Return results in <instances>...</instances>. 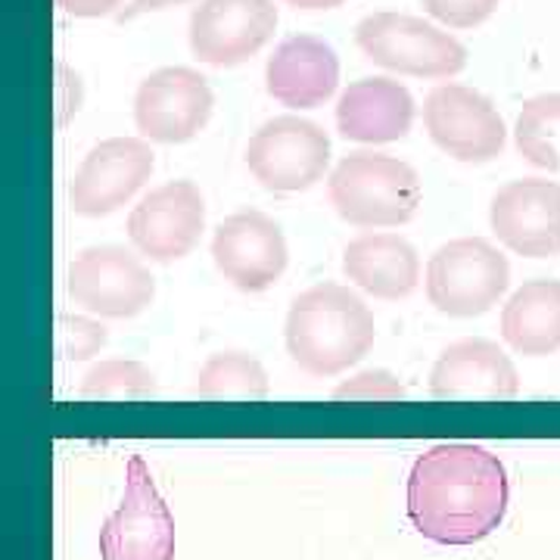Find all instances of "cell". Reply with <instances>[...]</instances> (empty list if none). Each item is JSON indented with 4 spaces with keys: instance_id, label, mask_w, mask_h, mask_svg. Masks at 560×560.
<instances>
[{
    "instance_id": "obj_22",
    "label": "cell",
    "mask_w": 560,
    "mask_h": 560,
    "mask_svg": "<svg viewBox=\"0 0 560 560\" xmlns=\"http://www.w3.org/2000/svg\"><path fill=\"white\" fill-rule=\"evenodd\" d=\"M514 143L529 165L560 172V94H539L523 103Z\"/></svg>"
},
{
    "instance_id": "obj_11",
    "label": "cell",
    "mask_w": 560,
    "mask_h": 560,
    "mask_svg": "<svg viewBox=\"0 0 560 560\" xmlns=\"http://www.w3.org/2000/svg\"><path fill=\"white\" fill-rule=\"evenodd\" d=\"M215 94L206 75L190 66L150 72L135 94V125L150 143H187L212 119Z\"/></svg>"
},
{
    "instance_id": "obj_20",
    "label": "cell",
    "mask_w": 560,
    "mask_h": 560,
    "mask_svg": "<svg viewBox=\"0 0 560 560\" xmlns=\"http://www.w3.org/2000/svg\"><path fill=\"white\" fill-rule=\"evenodd\" d=\"M501 337L529 359L560 349V280H526L501 308Z\"/></svg>"
},
{
    "instance_id": "obj_24",
    "label": "cell",
    "mask_w": 560,
    "mask_h": 560,
    "mask_svg": "<svg viewBox=\"0 0 560 560\" xmlns=\"http://www.w3.org/2000/svg\"><path fill=\"white\" fill-rule=\"evenodd\" d=\"M109 340V330L94 315H60L57 318V349L62 359L88 361Z\"/></svg>"
},
{
    "instance_id": "obj_12",
    "label": "cell",
    "mask_w": 560,
    "mask_h": 560,
    "mask_svg": "<svg viewBox=\"0 0 560 560\" xmlns=\"http://www.w3.org/2000/svg\"><path fill=\"white\" fill-rule=\"evenodd\" d=\"M156 168V153L143 138H109L88 150L69 184L75 215L106 219L138 197Z\"/></svg>"
},
{
    "instance_id": "obj_8",
    "label": "cell",
    "mask_w": 560,
    "mask_h": 560,
    "mask_svg": "<svg viewBox=\"0 0 560 560\" xmlns=\"http://www.w3.org/2000/svg\"><path fill=\"white\" fill-rule=\"evenodd\" d=\"M330 165V138L302 116H275L246 143V168L271 194H302Z\"/></svg>"
},
{
    "instance_id": "obj_21",
    "label": "cell",
    "mask_w": 560,
    "mask_h": 560,
    "mask_svg": "<svg viewBox=\"0 0 560 560\" xmlns=\"http://www.w3.org/2000/svg\"><path fill=\"white\" fill-rule=\"evenodd\" d=\"M194 393L209 401L265 399L268 374H265L261 361L249 352H215L200 368Z\"/></svg>"
},
{
    "instance_id": "obj_6",
    "label": "cell",
    "mask_w": 560,
    "mask_h": 560,
    "mask_svg": "<svg viewBox=\"0 0 560 560\" xmlns=\"http://www.w3.org/2000/svg\"><path fill=\"white\" fill-rule=\"evenodd\" d=\"M69 296L94 318H138L156 300V278L135 249L103 243L81 249L72 259Z\"/></svg>"
},
{
    "instance_id": "obj_7",
    "label": "cell",
    "mask_w": 560,
    "mask_h": 560,
    "mask_svg": "<svg viewBox=\"0 0 560 560\" xmlns=\"http://www.w3.org/2000/svg\"><path fill=\"white\" fill-rule=\"evenodd\" d=\"M101 558L175 560V517L140 455L128 458L121 504L103 523Z\"/></svg>"
},
{
    "instance_id": "obj_3",
    "label": "cell",
    "mask_w": 560,
    "mask_h": 560,
    "mask_svg": "<svg viewBox=\"0 0 560 560\" xmlns=\"http://www.w3.org/2000/svg\"><path fill=\"white\" fill-rule=\"evenodd\" d=\"M327 197L337 215L355 228H399L418 215L423 190L408 162L359 150L334 165Z\"/></svg>"
},
{
    "instance_id": "obj_25",
    "label": "cell",
    "mask_w": 560,
    "mask_h": 560,
    "mask_svg": "<svg viewBox=\"0 0 560 560\" xmlns=\"http://www.w3.org/2000/svg\"><path fill=\"white\" fill-rule=\"evenodd\" d=\"M405 396H408V389L401 386L399 377L383 368L359 371L334 389V399L342 401H399Z\"/></svg>"
},
{
    "instance_id": "obj_14",
    "label": "cell",
    "mask_w": 560,
    "mask_h": 560,
    "mask_svg": "<svg viewBox=\"0 0 560 560\" xmlns=\"http://www.w3.org/2000/svg\"><path fill=\"white\" fill-rule=\"evenodd\" d=\"M212 261L221 278L241 293H265L283 278L290 246L271 215L259 209H241L215 228Z\"/></svg>"
},
{
    "instance_id": "obj_9",
    "label": "cell",
    "mask_w": 560,
    "mask_h": 560,
    "mask_svg": "<svg viewBox=\"0 0 560 560\" xmlns=\"http://www.w3.org/2000/svg\"><path fill=\"white\" fill-rule=\"evenodd\" d=\"M423 128L452 160L467 165L499 160L508 125L486 94L467 84H440L423 101Z\"/></svg>"
},
{
    "instance_id": "obj_5",
    "label": "cell",
    "mask_w": 560,
    "mask_h": 560,
    "mask_svg": "<svg viewBox=\"0 0 560 560\" xmlns=\"http://www.w3.org/2000/svg\"><path fill=\"white\" fill-rule=\"evenodd\" d=\"M359 50L389 72L415 79H452L467 66V47L440 25L408 13H371L355 25Z\"/></svg>"
},
{
    "instance_id": "obj_16",
    "label": "cell",
    "mask_w": 560,
    "mask_h": 560,
    "mask_svg": "<svg viewBox=\"0 0 560 560\" xmlns=\"http://www.w3.org/2000/svg\"><path fill=\"white\" fill-rule=\"evenodd\" d=\"M430 393L442 401H508L521 393V374L499 342L470 337L442 349Z\"/></svg>"
},
{
    "instance_id": "obj_29",
    "label": "cell",
    "mask_w": 560,
    "mask_h": 560,
    "mask_svg": "<svg viewBox=\"0 0 560 560\" xmlns=\"http://www.w3.org/2000/svg\"><path fill=\"white\" fill-rule=\"evenodd\" d=\"M283 3H290V7H296V10H308V13H315V10H337V7H342L346 0H283Z\"/></svg>"
},
{
    "instance_id": "obj_10",
    "label": "cell",
    "mask_w": 560,
    "mask_h": 560,
    "mask_svg": "<svg viewBox=\"0 0 560 560\" xmlns=\"http://www.w3.org/2000/svg\"><path fill=\"white\" fill-rule=\"evenodd\" d=\"M206 231V200L194 180H165L128 215V241L140 259L172 265L190 256Z\"/></svg>"
},
{
    "instance_id": "obj_17",
    "label": "cell",
    "mask_w": 560,
    "mask_h": 560,
    "mask_svg": "<svg viewBox=\"0 0 560 560\" xmlns=\"http://www.w3.org/2000/svg\"><path fill=\"white\" fill-rule=\"evenodd\" d=\"M265 88L290 109H318L340 88V57L315 35L287 38L268 57Z\"/></svg>"
},
{
    "instance_id": "obj_26",
    "label": "cell",
    "mask_w": 560,
    "mask_h": 560,
    "mask_svg": "<svg viewBox=\"0 0 560 560\" xmlns=\"http://www.w3.org/2000/svg\"><path fill=\"white\" fill-rule=\"evenodd\" d=\"M501 0H420V7L448 28H477L499 10Z\"/></svg>"
},
{
    "instance_id": "obj_2",
    "label": "cell",
    "mask_w": 560,
    "mask_h": 560,
    "mask_svg": "<svg viewBox=\"0 0 560 560\" xmlns=\"http://www.w3.org/2000/svg\"><path fill=\"white\" fill-rule=\"evenodd\" d=\"M377 340L368 302L352 287L315 283L300 293L283 324L287 355L312 377H337L355 368Z\"/></svg>"
},
{
    "instance_id": "obj_27",
    "label": "cell",
    "mask_w": 560,
    "mask_h": 560,
    "mask_svg": "<svg viewBox=\"0 0 560 560\" xmlns=\"http://www.w3.org/2000/svg\"><path fill=\"white\" fill-rule=\"evenodd\" d=\"M62 10L75 20H101L119 10L121 0H57Z\"/></svg>"
},
{
    "instance_id": "obj_1",
    "label": "cell",
    "mask_w": 560,
    "mask_h": 560,
    "mask_svg": "<svg viewBox=\"0 0 560 560\" xmlns=\"http://www.w3.org/2000/svg\"><path fill=\"white\" fill-rule=\"evenodd\" d=\"M408 521L436 545H477L508 514L511 480L499 455L477 442H440L408 474Z\"/></svg>"
},
{
    "instance_id": "obj_18",
    "label": "cell",
    "mask_w": 560,
    "mask_h": 560,
    "mask_svg": "<svg viewBox=\"0 0 560 560\" xmlns=\"http://www.w3.org/2000/svg\"><path fill=\"white\" fill-rule=\"evenodd\" d=\"M342 275L374 300H408L420 283V256L401 234L364 231L346 243Z\"/></svg>"
},
{
    "instance_id": "obj_28",
    "label": "cell",
    "mask_w": 560,
    "mask_h": 560,
    "mask_svg": "<svg viewBox=\"0 0 560 560\" xmlns=\"http://www.w3.org/2000/svg\"><path fill=\"white\" fill-rule=\"evenodd\" d=\"M180 3H190V0H131L125 10L119 13L121 22L138 20L143 13H153V10H165V7H180Z\"/></svg>"
},
{
    "instance_id": "obj_19",
    "label": "cell",
    "mask_w": 560,
    "mask_h": 560,
    "mask_svg": "<svg viewBox=\"0 0 560 560\" xmlns=\"http://www.w3.org/2000/svg\"><path fill=\"white\" fill-rule=\"evenodd\" d=\"M415 125V97L393 79L352 81L337 101V131L355 143H396Z\"/></svg>"
},
{
    "instance_id": "obj_15",
    "label": "cell",
    "mask_w": 560,
    "mask_h": 560,
    "mask_svg": "<svg viewBox=\"0 0 560 560\" xmlns=\"http://www.w3.org/2000/svg\"><path fill=\"white\" fill-rule=\"evenodd\" d=\"M492 234L523 259L560 256V184L521 178L504 184L489 206Z\"/></svg>"
},
{
    "instance_id": "obj_13",
    "label": "cell",
    "mask_w": 560,
    "mask_h": 560,
    "mask_svg": "<svg viewBox=\"0 0 560 560\" xmlns=\"http://www.w3.org/2000/svg\"><path fill=\"white\" fill-rule=\"evenodd\" d=\"M278 32L275 0H200L194 7L187 40L206 66L231 69L249 62Z\"/></svg>"
},
{
    "instance_id": "obj_23",
    "label": "cell",
    "mask_w": 560,
    "mask_h": 560,
    "mask_svg": "<svg viewBox=\"0 0 560 560\" xmlns=\"http://www.w3.org/2000/svg\"><path fill=\"white\" fill-rule=\"evenodd\" d=\"M160 393L156 374L135 359H106L94 364L81 381V399H153Z\"/></svg>"
},
{
    "instance_id": "obj_4",
    "label": "cell",
    "mask_w": 560,
    "mask_h": 560,
    "mask_svg": "<svg viewBox=\"0 0 560 560\" xmlns=\"http://www.w3.org/2000/svg\"><path fill=\"white\" fill-rule=\"evenodd\" d=\"M427 300L448 318H480L508 293L511 265L482 237L442 243L427 261Z\"/></svg>"
}]
</instances>
